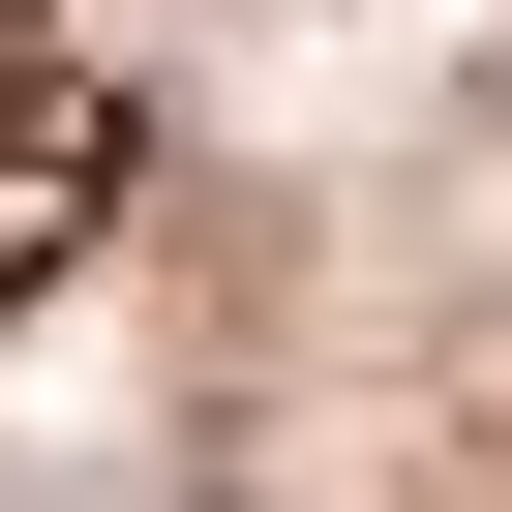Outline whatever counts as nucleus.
<instances>
[{
	"label": "nucleus",
	"instance_id": "f03ea898",
	"mask_svg": "<svg viewBox=\"0 0 512 512\" xmlns=\"http://www.w3.org/2000/svg\"><path fill=\"white\" fill-rule=\"evenodd\" d=\"M0 61H31V0H0Z\"/></svg>",
	"mask_w": 512,
	"mask_h": 512
},
{
	"label": "nucleus",
	"instance_id": "f257e3e1",
	"mask_svg": "<svg viewBox=\"0 0 512 512\" xmlns=\"http://www.w3.org/2000/svg\"><path fill=\"white\" fill-rule=\"evenodd\" d=\"M121 181H151V91H91V61H0V302H61L91 241H121Z\"/></svg>",
	"mask_w": 512,
	"mask_h": 512
}]
</instances>
